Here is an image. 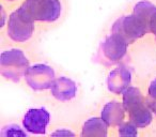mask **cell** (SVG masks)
I'll use <instances>...</instances> for the list:
<instances>
[{"mask_svg": "<svg viewBox=\"0 0 156 137\" xmlns=\"http://www.w3.org/2000/svg\"><path fill=\"white\" fill-rule=\"evenodd\" d=\"M122 103L129 121L138 128H144L152 123V111L139 88L129 86L122 94Z\"/></svg>", "mask_w": 156, "mask_h": 137, "instance_id": "1", "label": "cell"}, {"mask_svg": "<svg viewBox=\"0 0 156 137\" xmlns=\"http://www.w3.org/2000/svg\"><path fill=\"white\" fill-rule=\"evenodd\" d=\"M20 9L33 22L54 23L61 16L60 0H25Z\"/></svg>", "mask_w": 156, "mask_h": 137, "instance_id": "2", "label": "cell"}, {"mask_svg": "<svg viewBox=\"0 0 156 137\" xmlns=\"http://www.w3.org/2000/svg\"><path fill=\"white\" fill-rule=\"evenodd\" d=\"M111 32L121 37L128 44L134 43L150 33L145 22L134 12L118 18L113 23Z\"/></svg>", "mask_w": 156, "mask_h": 137, "instance_id": "3", "label": "cell"}, {"mask_svg": "<svg viewBox=\"0 0 156 137\" xmlns=\"http://www.w3.org/2000/svg\"><path fill=\"white\" fill-rule=\"evenodd\" d=\"M29 67V60L22 49L11 48L3 50L0 56V70L3 77L20 81Z\"/></svg>", "mask_w": 156, "mask_h": 137, "instance_id": "4", "label": "cell"}, {"mask_svg": "<svg viewBox=\"0 0 156 137\" xmlns=\"http://www.w3.org/2000/svg\"><path fill=\"white\" fill-rule=\"evenodd\" d=\"M7 32L12 41L25 43L32 38L34 32V22L18 8L10 15Z\"/></svg>", "mask_w": 156, "mask_h": 137, "instance_id": "5", "label": "cell"}, {"mask_svg": "<svg viewBox=\"0 0 156 137\" xmlns=\"http://www.w3.org/2000/svg\"><path fill=\"white\" fill-rule=\"evenodd\" d=\"M24 77L27 85L31 89L42 91L50 89L52 83L56 79V73L49 65L44 63H35L29 65Z\"/></svg>", "mask_w": 156, "mask_h": 137, "instance_id": "6", "label": "cell"}, {"mask_svg": "<svg viewBox=\"0 0 156 137\" xmlns=\"http://www.w3.org/2000/svg\"><path fill=\"white\" fill-rule=\"evenodd\" d=\"M50 122V114L47 109L31 108L25 114L23 125L27 132L34 135H44Z\"/></svg>", "mask_w": 156, "mask_h": 137, "instance_id": "7", "label": "cell"}, {"mask_svg": "<svg viewBox=\"0 0 156 137\" xmlns=\"http://www.w3.org/2000/svg\"><path fill=\"white\" fill-rule=\"evenodd\" d=\"M132 84V72L129 67L120 64L115 67L107 77V87L110 92L115 94H123Z\"/></svg>", "mask_w": 156, "mask_h": 137, "instance_id": "8", "label": "cell"}, {"mask_svg": "<svg viewBox=\"0 0 156 137\" xmlns=\"http://www.w3.org/2000/svg\"><path fill=\"white\" fill-rule=\"evenodd\" d=\"M129 44L115 33L109 34L103 42V55L111 62H117L124 58Z\"/></svg>", "mask_w": 156, "mask_h": 137, "instance_id": "9", "label": "cell"}, {"mask_svg": "<svg viewBox=\"0 0 156 137\" xmlns=\"http://www.w3.org/2000/svg\"><path fill=\"white\" fill-rule=\"evenodd\" d=\"M77 90L75 81L65 76L57 77L50 87L52 96L61 102L73 100L77 94Z\"/></svg>", "mask_w": 156, "mask_h": 137, "instance_id": "10", "label": "cell"}, {"mask_svg": "<svg viewBox=\"0 0 156 137\" xmlns=\"http://www.w3.org/2000/svg\"><path fill=\"white\" fill-rule=\"evenodd\" d=\"M125 113L123 103H120L119 101H110L103 107L101 117L109 126H119L124 122Z\"/></svg>", "mask_w": 156, "mask_h": 137, "instance_id": "11", "label": "cell"}, {"mask_svg": "<svg viewBox=\"0 0 156 137\" xmlns=\"http://www.w3.org/2000/svg\"><path fill=\"white\" fill-rule=\"evenodd\" d=\"M133 12L144 20L149 32L153 33L156 39V5L149 0H141L134 5Z\"/></svg>", "mask_w": 156, "mask_h": 137, "instance_id": "12", "label": "cell"}, {"mask_svg": "<svg viewBox=\"0 0 156 137\" xmlns=\"http://www.w3.org/2000/svg\"><path fill=\"white\" fill-rule=\"evenodd\" d=\"M108 124L102 117L89 118L83 123L81 130V136H100L104 137L108 135Z\"/></svg>", "mask_w": 156, "mask_h": 137, "instance_id": "13", "label": "cell"}, {"mask_svg": "<svg viewBox=\"0 0 156 137\" xmlns=\"http://www.w3.org/2000/svg\"><path fill=\"white\" fill-rule=\"evenodd\" d=\"M145 100L151 111L154 115H156V78H154L150 83L147 88V98Z\"/></svg>", "mask_w": 156, "mask_h": 137, "instance_id": "14", "label": "cell"}, {"mask_svg": "<svg viewBox=\"0 0 156 137\" xmlns=\"http://www.w3.org/2000/svg\"><path fill=\"white\" fill-rule=\"evenodd\" d=\"M137 126L133 122H123L118 126V133L120 136H137L138 135V130Z\"/></svg>", "mask_w": 156, "mask_h": 137, "instance_id": "15", "label": "cell"}, {"mask_svg": "<svg viewBox=\"0 0 156 137\" xmlns=\"http://www.w3.org/2000/svg\"><path fill=\"white\" fill-rule=\"evenodd\" d=\"M1 135L2 136H27V133L24 132L20 126L11 124V125L2 128Z\"/></svg>", "mask_w": 156, "mask_h": 137, "instance_id": "16", "label": "cell"}, {"mask_svg": "<svg viewBox=\"0 0 156 137\" xmlns=\"http://www.w3.org/2000/svg\"><path fill=\"white\" fill-rule=\"evenodd\" d=\"M52 135H74V133L72 132H64V131H58V132L52 133Z\"/></svg>", "mask_w": 156, "mask_h": 137, "instance_id": "17", "label": "cell"}, {"mask_svg": "<svg viewBox=\"0 0 156 137\" xmlns=\"http://www.w3.org/2000/svg\"><path fill=\"white\" fill-rule=\"evenodd\" d=\"M8 1H15V0H8Z\"/></svg>", "mask_w": 156, "mask_h": 137, "instance_id": "18", "label": "cell"}]
</instances>
